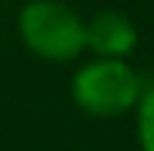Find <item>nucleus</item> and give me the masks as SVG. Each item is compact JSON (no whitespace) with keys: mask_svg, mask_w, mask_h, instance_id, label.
<instances>
[{"mask_svg":"<svg viewBox=\"0 0 154 151\" xmlns=\"http://www.w3.org/2000/svg\"><path fill=\"white\" fill-rule=\"evenodd\" d=\"M137 117V144L140 151H154V83H144L140 100L134 106Z\"/></svg>","mask_w":154,"mask_h":151,"instance_id":"nucleus-4","label":"nucleus"},{"mask_svg":"<svg viewBox=\"0 0 154 151\" xmlns=\"http://www.w3.org/2000/svg\"><path fill=\"white\" fill-rule=\"evenodd\" d=\"M17 34L41 62H72L86 52V21L65 0H28L17 14Z\"/></svg>","mask_w":154,"mask_h":151,"instance_id":"nucleus-1","label":"nucleus"},{"mask_svg":"<svg viewBox=\"0 0 154 151\" xmlns=\"http://www.w3.org/2000/svg\"><path fill=\"white\" fill-rule=\"evenodd\" d=\"M137 48V28L123 11H96L86 21V52L96 58H127Z\"/></svg>","mask_w":154,"mask_h":151,"instance_id":"nucleus-3","label":"nucleus"},{"mask_svg":"<svg viewBox=\"0 0 154 151\" xmlns=\"http://www.w3.org/2000/svg\"><path fill=\"white\" fill-rule=\"evenodd\" d=\"M144 79L127 58H93L72 76V100L96 120L130 113L140 100Z\"/></svg>","mask_w":154,"mask_h":151,"instance_id":"nucleus-2","label":"nucleus"}]
</instances>
